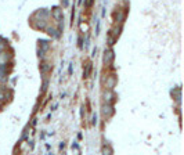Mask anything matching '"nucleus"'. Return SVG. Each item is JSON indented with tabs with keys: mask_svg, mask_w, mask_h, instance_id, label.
<instances>
[{
	"mask_svg": "<svg viewBox=\"0 0 184 155\" xmlns=\"http://www.w3.org/2000/svg\"><path fill=\"white\" fill-rule=\"evenodd\" d=\"M112 60H113V53H112L111 50L105 51V55H104V62L105 64H111Z\"/></svg>",
	"mask_w": 184,
	"mask_h": 155,
	"instance_id": "nucleus-2",
	"label": "nucleus"
},
{
	"mask_svg": "<svg viewBox=\"0 0 184 155\" xmlns=\"http://www.w3.org/2000/svg\"><path fill=\"white\" fill-rule=\"evenodd\" d=\"M115 18H116V21L122 22V21L125 20V13H123L122 10H118V13H115Z\"/></svg>",
	"mask_w": 184,
	"mask_h": 155,
	"instance_id": "nucleus-3",
	"label": "nucleus"
},
{
	"mask_svg": "<svg viewBox=\"0 0 184 155\" xmlns=\"http://www.w3.org/2000/svg\"><path fill=\"white\" fill-rule=\"evenodd\" d=\"M112 114H113V109H112V107L109 105V104L103 105V115H104L105 118H109Z\"/></svg>",
	"mask_w": 184,
	"mask_h": 155,
	"instance_id": "nucleus-1",
	"label": "nucleus"
}]
</instances>
